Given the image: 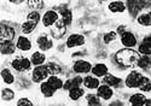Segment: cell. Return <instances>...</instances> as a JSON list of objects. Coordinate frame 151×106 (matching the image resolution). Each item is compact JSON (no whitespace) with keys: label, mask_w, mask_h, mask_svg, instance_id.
I'll use <instances>...</instances> for the list:
<instances>
[{"label":"cell","mask_w":151,"mask_h":106,"mask_svg":"<svg viewBox=\"0 0 151 106\" xmlns=\"http://www.w3.org/2000/svg\"><path fill=\"white\" fill-rule=\"evenodd\" d=\"M139 58H140L139 53H138L137 51H134V49H132V48H122L116 53V56H115L116 62L120 65L126 66V68L138 65Z\"/></svg>","instance_id":"cell-1"},{"label":"cell","mask_w":151,"mask_h":106,"mask_svg":"<svg viewBox=\"0 0 151 106\" xmlns=\"http://www.w3.org/2000/svg\"><path fill=\"white\" fill-rule=\"evenodd\" d=\"M11 65L15 70H17L19 72H26L30 69L32 62L28 58H16V59L12 60Z\"/></svg>","instance_id":"cell-2"},{"label":"cell","mask_w":151,"mask_h":106,"mask_svg":"<svg viewBox=\"0 0 151 106\" xmlns=\"http://www.w3.org/2000/svg\"><path fill=\"white\" fill-rule=\"evenodd\" d=\"M48 76V71H47V68L46 65H40V66H36V68L33 70L32 72V78H33V82H36L39 83L41 81Z\"/></svg>","instance_id":"cell-3"},{"label":"cell","mask_w":151,"mask_h":106,"mask_svg":"<svg viewBox=\"0 0 151 106\" xmlns=\"http://www.w3.org/2000/svg\"><path fill=\"white\" fill-rule=\"evenodd\" d=\"M142 74L138 72V71H132L131 74H128V76L126 77V86L128 88H138L140 83V80H142Z\"/></svg>","instance_id":"cell-4"},{"label":"cell","mask_w":151,"mask_h":106,"mask_svg":"<svg viewBox=\"0 0 151 106\" xmlns=\"http://www.w3.org/2000/svg\"><path fill=\"white\" fill-rule=\"evenodd\" d=\"M58 22V13L53 10L47 11L42 17V24L44 26H53Z\"/></svg>","instance_id":"cell-5"},{"label":"cell","mask_w":151,"mask_h":106,"mask_svg":"<svg viewBox=\"0 0 151 106\" xmlns=\"http://www.w3.org/2000/svg\"><path fill=\"white\" fill-rule=\"evenodd\" d=\"M92 69V65L86 60H78L73 65V70L76 74H87Z\"/></svg>","instance_id":"cell-6"},{"label":"cell","mask_w":151,"mask_h":106,"mask_svg":"<svg viewBox=\"0 0 151 106\" xmlns=\"http://www.w3.org/2000/svg\"><path fill=\"white\" fill-rule=\"evenodd\" d=\"M67 32V26L63 21H58L53 26H51V35L55 39H60Z\"/></svg>","instance_id":"cell-7"},{"label":"cell","mask_w":151,"mask_h":106,"mask_svg":"<svg viewBox=\"0 0 151 106\" xmlns=\"http://www.w3.org/2000/svg\"><path fill=\"white\" fill-rule=\"evenodd\" d=\"M85 44V37L81 34H73L68 37L67 40V46L69 48L73 47H78V46H82Z\"/></svg>","instance_id":"cell-8"},{"label":"cell","mask_w":151,"mask_h":106,"mask_svg":"<svg viewBox=\"0 0 151 106\" xmlns=\"http://www.w3.org/2000/svg\"><path fill=\"white\" fill-rule=\"evenodd\" d=\"M97 95L99 99H103V100H109L111 99V97L114 95V92H112L111 87L108 85H102L99 86L98 92H97Z\"/></svg>","instance_id":"cell-9"},{"label":"cell","mask_w":151,"mask_h":106,"mask_svg":"<svg viewBox=\"0 0 151 106\" xmlns=\"http://www.w3.org/2000/svg\"><path fill=\"white\" fill-rule=\"evenodd\" d=\"M121 41H122V45H124L127 48H133L135 45H137V39L135 36L129 33V32H126L122 36H121Z\"/></svg>","instance_id":"cell-10"},{"label":"cell","mask_w":151,"mask_h":106,"mask_svg":"<svg viewBox=\"0 0 151 106\" xmlns=\"http://www.w3.org/2000/svg\"><path fill=\"white\" fill-rule=\"evenodd\" d=\"M36 44H37V46H39V48L42 49V51H47L50 48H52V46H53L52 40L50 37H47L46 35H41V36L37 37Z\"/></svg>","instance_id":"cell-11"},{"label":"cell","mask_w":151,"mask_h":106,"mask_svg":"<svg viewBox=\"0 0 151 106\" xmlns=\"http://www.w3.org/2000/svg\"><path fill=\"white\" fill-rule=\"evenodd\" d=\"M15 30L7 25H1V41H12L15 37Z\"/></svg>","instance_id":"cell-12"},{"label":"cell","mask_w":151,"mask_h":106,"mask_svg":"<svg viewBox=\"0 0 151 106\" xmlns=\"http://www.w3.org/2000/svg\"><path fill=\"white\" fill-rule=\"evenodd\" d=\"M146 98L144 94H140V93H137V94H133L129 98V104L132 106H144L146 102Z\"/></svg>","instance_id":"cell-13"},{"label":"cell","mask_w":151,"mask_h":106,"mask_svg":"<svg viewBox=\"0 0 151 106\" xmlns=\"http://www.w3.org/2000/svg\"><path fill=\"white\" fill-rule=\"evenodd\" d=\"M108 68L106 65L103 64V63H99V64H96L93 68H92V74L98 76V77H102V76H106L108 74Z\"/></svg>","instance_id":"cell-14"},{"label":"cell","mask_w":151,"mask_h":106,"mask_svg":"<svg viewBox=\"0 0 151 106\" xmlns=\"http://www.w3.org/2000/svg\"><path fill=\"white\" fill-rule=\"evenodd\" d=\"M17 48L21 49V51H29L32 48V44L30 41L27 39V37H24V36H19L17 39V44H16Z\"/></svg>","instance_id":"cell-15"},{"label":"cell","mask_w":151,"mask_h":106,"mask_svg":"<svg viewBox=\"0 0 151 106\" xmlns=\"http://www.w3.org/2000/svg\"><path fill=\"white\" fill-rule=\"evenodd\" d=\"M45 59H46V57H45L44 53H41V52H34L33 54H32V57H30L32 64H34L36 66L42 65L44 62H45Z\"/></svg>","instance_id":"cell-16"},{"label":"cell","mask_w":151,"mask_h":106,"mask_svg":"<svg viewBox=\"0 0 151 106\" xmlns=\"http://www.w3.org/2000/svg\"><path fill=\"white\" fill-rule=\"evenodd\" d=\"M104 82H105V85L111 86V87H120L122 80L119 77H115L114 75H106V76H104Z\"/></svg>","instance_id":"cell-17"},{"label":"cell","mask_w":151,"mask_h":106,"mask_svg":"<svg viewBox=\"0 0 151 106\" xmlns=\"http://www.w3.org/2000/svg\"><path fill=\"white\" fill-rule=\"evenodd\" d=\"M128 10L132 16H137L139 11L143 9V3L140 1H128Z\"/></svg>","instance_id":"cell-18"},{"label":"cell","mask_w":151,"mask_h":106,"mask_svg":"<svg viewBox=\"0 0 151 106\" xmlns=\"http://www.w3.org/2000/svg\"><path fill=\"white\" fill-rule=\"evenodd\" d=\"M17 46L12 44V41H1V53L3 54H12L15 53Z\"/></svg>","instance_id":"cell-19"},{"label":"cell","mask_w":151,"mask_h":106,"mask_svg":"<svg viewBox=\"0 0 151 106\" xmlns=\"http://www.w3.org/2000/svg\"><path fill=\"white\" fill-rule=\"evenodd\" d=\"M83 85H85L86 88H88V89L99 88V81H98V78H96L93 76H87L83 80Z\"/></svg>","instance_id":"cell-20"},{"label":"cell","mask_w":151,"mask_h":106,"mask_svg":"<svg viewBox=\"0 0 151 106\" xmlns=\"http://www.w3.org/2000/svg\"><path fill=\"white\" fill-rule=\"evenodd\" d=\"M138 23L144 26H149L151 25V12H145V13H140L137 18Z\"/></svg>","instance_id":"cell-21"},{"label":"cell","mask_w":151,"mask_h":106,"mask_svg":"<svg viewBox=\"0 0 151 106\" xmlns=\"http://www.w3.org/2000/svg\"><path fill=\"white\" fill-rule=\"evenodd\" d=\"M83 93H85V90L81 87H75L71 90H69V98L73 101H76L83 95Z\"/></svg>","instance_id":"cell-22"},{"label":"cell","mask_w":151,"mask_h":106,"mask_svg":"<svg viewBox=\"0 0 151 106\" xmlns=\"http://www.w3.org/2000/svg\"><path fill=\"white\" fill-rule=\"evenodd\" d=\"M109 10L111 12H115V13H119V12H123L126 10V5L122 1H111L109 4Z\"/></svg>","instance_id":"cell-23"},{"label":"cell","mask_w":151,"mask_h":106,"mask_svg":"<svg viewBox=\"0 0 151 106\" xmlns=\"http://www.w3.org/2000/svg\"><path fill=\"white\" fill-rule=\"evenodd\" d=\"M40 90H41V93H42V95H44V97H47V98L52 97V95L55 94V92H56L51 86H50L48 82H42L41 86H40Z\"/></svg>","instance_id":"cell-24"},{"label":"cell","mask_w":151,"mask_h":106,"mask_svg":"<svg viewBox=\"0 0 151 106\" xmlns=\"http://www.w3.org/2000/svg\"><path fill=\"white\" fill-rule=\"evenodd\" d=\"M47 82L50 83V86H51L55 90H57V89H60L63 86H64V83H63V81L59 78V77H57V76H51V77H48V80H47Z\"/></svg>","instance_id":"cell-25"},{"label":"cell","mask_w":151,"mask_h":106,"mask_svg":"<svg viewBox=\"0 0 151 106\" xmlns=\"http://www.w3.org/2000/svg\"><path fill=\"white\" fill-rule=\"evenodd\" d=\"M1 77H3V81L6 85H12L15 82V76L11 74V71L9 69H3L1 70Z\"/></svg>","instance_id":"cell-26"},{"label":"cell","mask_w":151,"mask_h":106,"mask_svg":"<svg viewBox=\"0 0 151 106\" xmlns=\"http://www.w3.org/2000/svg\"><path fill=\"white\" fill-rule=\"evenodd\" d=\"M36 24H37V23H35V22H33V21L24 22V23L22 24V32H23L24 34H30V33H33L34 29L36 28Z\"/></svg>","instance_id":"cell-27"},{"label":"cell","mask_w":151,"mask_h":106,"mask_svg":"<svg viewBox=\"0 0 151 106\" xmlns=\"http://www.w3.org/2000/svg\"><path fill=\"white\" fill-rule=\"evenodd\" d=\"M46 68H47L48 74H51L52 76H57V75L60 74V71H62V68H60L58 64H56V63H48V64L46 65Z\"/></svg>","instance_id":"cell-28"},{"label":"cell","mask_w":151,"mask_h":106,"mask_svg":"<svg viewBox=\"0 0 151 106\" xmlns=\"http://www.w3.org/2000/svg\"><path fill=\"white\" fill-rule=\"evenodd\" d=\"M138 66L142 69H149L151 66V57L150 56H143L139 58V62H138Z\"/></svg>","instance_id":"cell-29"},{"label":"cell","mask_w":151,"mask_h":106,"mask_svg":"<svg viewBox=\"0 0 151 106\" xmlns=\"http://www.w3.org/2000/svg\"><path fill=\"white\" fill-rule=\"evenodd\" d=\"M138 88H139L142 92H151V81L147 77H142L139 87Z\"/></svg>","instance_id":"cell-30"},{"label":"cell","mask_w":151,"mask_h":106,"mask_svg":"<svg viewBox=\"0 0 151 106\" xmlns=\"http://www.w3.org/2000/svg\"><path fill=\"white\" fill-rule=\"evenodd\" d=\"M60 15H62V21L64 22L65 25H69L71 23V21H73V13H71L70 10H67V9L65 10H62Z\"/></svg>","instance_id":"cell-31"},{"label":"cell","mask_w":151,"mask_h":106,"mask_svg":"<svg viewBox=\"0 0 151 106\" xmlns=\"http://www.w3.org/2000/svg\"><path fill=\"white\" fill-rule=\"evenodd\" d=\"M27 4H28V6H29L30 9H33L34 11L40 10V9H44V6H45V3L41 1V0H29V1H27Z\"/></svg>","instance_id":"cell-32"},{"label":"cell","mask_w":151,"mask_h":106,"mask_svg":"<svg viewBox=\"0 0 151 106\" xmlns=\"http://www.w3.org/2000/svg\"><path fill=\"white\" fill-rule=\"evenodd\" d=\"M87 104H88V106H102V102H100L98 95H93V94L87 95Z\"/></svg>","instance_id":"cell-33"},{"label":"cell","mask_w":151,"mask_h":106,"mask_svg":"<svg viewBox=\"0 0 151 106\" xmlns=\"http://www.w3.org/2000/svg\"><path fill=\"white\" fill-rule=\"evenodd\" d=\"M1 98H3V100L10 101V100H12V99L15 98V93L12 92L11 89H9V88L3 89V92H1Z\"/></svg>","instance_id":"cell-34"},{"label":"cell","mask_w":151,"mask_h":106,"mask_svg":"<svg viewBox=\"0 0 151 106\" xmlns=\"http://www.w3.org/2000/svg\"><path fill=\"white\" fill-rule=\"evenodd\" d=\"M139 52L144 56H151V46L145 44V42H143L139 46Z\"/></svg>","instance_id":"cell-35"},{"label":"cell","mask_w":151,"mask_h":106,"mask_svg":"<svg viewBox=\"0 0 151 106\" xmlns=\"http://www.w3.org/2000/svg\"><path fill=\"white\" fill-rule=\"evenodd\" d=\"M27 18H28V21H33V22L37 23L40 21V13L37 11H32L27 15Z\"/></svg>","instance_id":"cell-36"},{"label":"cell","mask_w":151,"mask_h":106,"mask_svg":"<svg viewBox=\"0 0 151 106\" xmlns=\"http://www.w3.org/2000/svg\"><path fill=\"white\" fill-rule=\"evenodd\" d=\"M117 37V33L115 32H109L104 35V42L105 44H110L111 41H114V40Z\"/></svg>","instance_id":"cell-37"},{"label":"cell","mask_w":151,"mask_h":106,"mask_svg":"<svg viewBox=\"0 0 151 106\" xmlns=\"http://www.w3.org/2000/svg\"><path fill=\"white\" fill-rule=\"evenodd\" d=\"M17 106H34V104L28 98H21L17 101Z\"/></svg>","instance_id":"cell-38"},{"label":"cell","mask_w":151,"mask_h":106,"mask_svg":"<svg viewBox=\"0 0 151 106\" xmlns=\"http://www.w3.org/2000/svg\"><path fill=\"white\" fill-rule=\"evenodd\" d=\"M71 81H73V85H74V88L75 87H80L82 83H83V80L80 77V76H76V77H74L71 78Z\"/></svg>","instance_id":"cell-39"},{"label":"cell","mask_w":151,"mask_h":106,"mask_svg":"<svg viewBox=\"0 0 151 106\" xmlns=\"http://www.w3.org/2000/svg\"><path fill=\"white\" fill-rule=\"evenodd\" d=\"M63 88H64L65 90H71L74 88V85H73V81L71 80H68V81L64 82V86H63Z\"/></svg>","instance_id":"cell-40"},{"label":"cell","mask_w":151,"mask_h":106,"mask_svg":"<svg viewBox=\"0 0 151 106\" xmlns=\"http://www.w3.org/2000/svg\"><path fill=\"white\" fill-rule=\"evenodd\" d=\"M144 42L151 46V34H150V35H147V36H146V37L144 39Z\"/></svg>","instance_id":"cell-41"},{"label":"cell","mask_w":151,"mask_h":106,"mask_svg":"<svg viewBox=\"0 0 151 106\" xmlns=\"http://www.w3.org/2000/svg\"><path fill=\"white\" fill-rule=\"evenodd\" d=\"M109 106H123V104L121 101H114V102H111Z\"/></svg>","instance_id":"cell-42"},{"label":"cell","mask_w":151,"mask_h":106,"mask_svg":"<svg viewBox=\"0 0 151 106\" xmlns=\"http://www.w3.org/2000/svg\"><path fill=\"white\" fill-rule=\"evenodd\" d=\"M10 3H12V4H22L23 1H22V0H11Z\"/></svg>","instance_id":"cell-43"},{"label":"cell","mask_w":151,"mask_h":106,"mask_svg":"<svg viewBox=\"0 0 151 106\" xmlns=\"http://www.w3.org/2000/svg\"><path fill=\"white\" fill-rule=\"evenodd\" d=\"M144 106H151V99H147L146 100V102H145V105Z\"/></svg>","instance_id":"cell-44"}]
</instances>
